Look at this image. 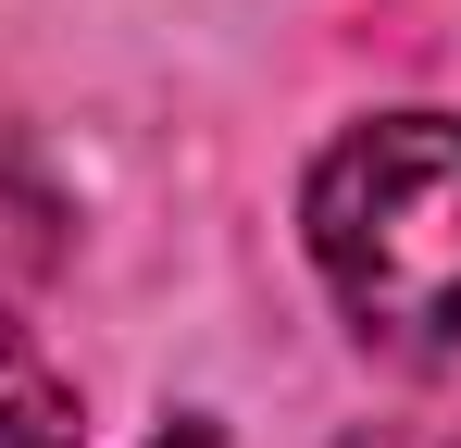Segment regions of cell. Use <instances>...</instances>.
<instances>
[{
    "mask_svg": "<svg viewBox=\"0 0 461 448\" xmlns=\"http://www.w3.org/2000/svg\"><path fill=\"white\" fill-rule=\"evenodd\" d=\"M300 237L362 349H461V112H375L312 162Z\"/></svg>",
    "mask_w": 461,
    "mask_h": 448,
    "instance_id": "obj_1",
    "label": "cell"
},
{
    "mask_svg": "<svg viewBox=\"0 0 461 448\" xmlns=\"http://www.w3.org/2000/svg\"><path fill=\"white\" fill-rule=\"evenodd\" d=\"M63 249H76V212H63V187L38 175V149L0 138V311H25V299L63 274Z\"/></svg>",
    "mask_w": 461,
    "mask_h": 448,
    "instance_id": "obj_2",
    "label": "cell"
},
{
    "mask_svg": "<svg viewBox=\"0 0 461 448\" xmlns=\"http://www.w3.org/2000/svg\"><path fill=\"white\" fill-rule=\"evenodd\" d=\"M0 448H87L76 386L38 362V349H13V336H0Z\"/></svg>",
    "mask_w": 461,
    "mask_h": 448,
    "instance_id": "obj_3",
    "label": "cell"
},
{
    "mask_svg": "<svg viewBox=\"0 0 461 448\" xmlns=\"http://www.w3.org/2000/svg\"><path fill=\"white\" fill-rule=\"evenodd\" d=\"M349 448H461V424H362Z\"/></svg>",
    "mask_w": 461,
    "mask_h": 448,
    "instance_id": "obj_4",
    "label": "cell"
},
{
    "mask_svg": "<svg viewBox=\"0 0 461 448\" xmlns=\"http://www.w3.org/2000/svg\"><path fill=\"white\" fill-rule=\"evenodd\" d=\"M150 448H225V436H212V424H162Z\"/></svg>",
    "mask_w": 461,
    "mask_h": 448,
    "instance_id": "obj_5",
    "label": "cell"
}]
</instances>
